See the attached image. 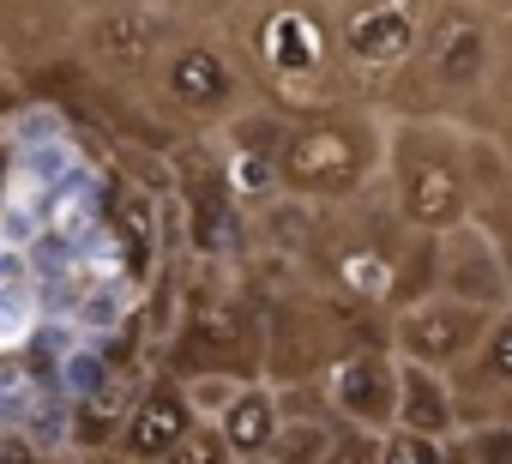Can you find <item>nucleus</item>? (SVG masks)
Masks as SVG:
<instances>
[{"label": "nucleus", "mask_w": 512, "mask_h": 464, "mask_svg": "<svg viewBox=\"0 0 512 464\" xmlns=\"http://www.w3.org/2000/svg\"><path fill=\"white\" fill-rule=\"evenodd\" d=\"M386 169H392V199L404 229L446 236L476 211L470 187V133L440 127V121H398L386 133Z\"/></svg>", "instance_id": "1"}, {"label": "nucleus", "mask_w": 512, "mask_h": 464, "mask_svg": "<svg viewBox=\"0 0 512 464\" xmlns=\"http://www.w3.org/2000/svg\"><path fill=\"white\" fill-rule=\"evenodd\" d=\"M386 163V145L368 121L356 115H320L290 133L278 157V181L290 193H350L368 181V169Z\"/></svg>", "instance_id": "2"}, {"label": "nucleus", "mask_w": 512, "mask_h": 464, "mask_svg": "<svg viewBox=\"0 0 512 464\" xmlns=\"http://www.w3.org/2000/svg\"><path fill=\"white\" fill-rule=\"evenodd\" d=\"M488 326H494L488 308H470V302L434 290V296H422V302L392 314V356L440 368V374H458L476 356V344L488 338Z\"/></svg>", "instance_id": "3"}, {"label": "nucleus", "mask_w": 512, "mask_h": 464, "mask_svg": "<svg viewBox=\"0 0 512 464\" xmlns=\"http://www.w3.org/2000/svg\"><path fill=\"white\" fill-rule=\"evenodd\" d=\"M434 290L470 302V308H488V314H506L512 308V278H506V254L500 242L476 217H464L458 229L440 236V260H434Z\"/></svg>", "instance_id": "4"}, {"label": "nucleus", "mask_w": 512, "mask_h": 464, "mask_svg": "<svg viewBox=\"0 0 512 464\" xmlns=\"http://www.w3.org/2000/svg\"><path fill=\"white\" fill-rule=\"evenodd\" d=\"M326 410L344 428H368V434H392L398 428V356L392 350H350L332 362L326 374Z\"/></svg>", "instance_id": "5"}, {"label": "nucleus", "mask_w": 512, "mask_h": 464, "mask_svg": "<svg viewBox=\"0 0 512 464\" xmlns=\"http://www.w3.org/2000/svg\"><path fill=\"white\" fill-rule=\"evenodd\" d=\"M428 25L434 19H428L422 0H350L344 25H338V43L362 67H398V61H410L422 49Z\"/></svg>", "instance_id": "6"}, {"label": "nucleus", "mask_w": 512, "mask_h": 464, "mask_svg": "<svg viewBox=\"0 0 512 464\" xmlns=\"http://www.w3.org/2000/svg\"><path fill=\"white\" fill-rule=\"evenodd\" d=\"M452 392H458V428L500 422V410L512 404V308L494 314V326L476 344V356L452 374Z\"/></svg>", "instance_id": "7"}, {"label": "nucleus", "mask_w": 512, "mask_h": 464, "mask_svg": "<svg viewBox=\"0 0 512 464\" xmlns=\"http://www.w3.org/2000/svg\"><path fill=\"white\" fill-rule=\"evenodd\" d=\"M163 85H169V97H175L181 109H193V115H217V109L241 91L229 55H223L211 37H187V43H175L169 61H163Z\"/></svg>", "instance_id": "8"}, {"label": "nucleus", "mask_w": 512, "mask_h": 464, "mask_svg": "<svg viewBox=\"0 0 512 464\" xmlns=\"http://www.w3.org/2000/svg\"><path fill=\"white\" fill-rule=\"evenodd\" d=\"M416 55L434 67V79H440L446 91H470V85L482 79V67H488V25H482L470 7H446V13L428 25V37H422Z\"/></svg>", "instance_id": "9"}, {"label": "nucleus", "mask_w": 512, "mask_h": 464, "mask_svg": "<svg viewBox=\"0 0 512 464\" xmlns=\"http://www.w3.org/2000/svg\"><path fill=\"white\" fill-rule=\"evenodd\" d=\"M193 422H199V416H193V404H187L181 380H151V386H145V398L133 404L127 428H121V452H127V458H139V464H157L169 446H181V440H187V428H193Z\"/></svg>", "instance_id": "10"}, {"label": "nucleus", "mask_w": 512, "mask_h": 464, "mask_svg": "<svg viewBox=\"0 0 512 464\" xmlns=\"http://www.w3.org/2000/svg\"><path fill=\"white\" fill-rule=\"evenodd\" d=\"M398 428L428 434V440H452V434H458V392H452V374L398 356Z\"/></svg>", "instance_id": "11"}, {"label": "nucleus", "mask_w": 512, "mask_h": 464, "mask_svg": "<svg viewBox=\"0 0 512 464\" xmlns=\"http://www.w3.org/2000/svg\"><path fill=\"white\" fill-rule=\"evenodd\" d=\"M260 55L278 73H314L326 55V25L308 0H278V7L260 19Z\"/></svg>", "instance_id": "12"}, {"label": "nucleus", "mask_w": 512, "mask_h": 464, "mask_svg": "<svg viewBox=\"0 0 512 464\" xmlns=\"http://www.w3.org/2000/svg\"><path fill=\"white\" fill-rule=\"evenodd\" d=\"M217 428H223V440L235 446V458H266L272 452V440H278V428H284V392L266 380H247L241 392H235V404L217 416Z\"/></svg>", "instance_id": "13"}, {"label": "nucleus", "mask_w": 512, "mask_h": 464, "mask_svg": "<svg viewBox=\"0 0 512 464\" xmlns=\"http://www.w3.org/2000/svg\"><path fill=\"white\" fill-rule=\"evenodd\" d=\"M151 49H157V19L139 7V0H115V7H97L91 13V55L103 67L133 73Z\"/></svg>", "instance_id": "14"}, {"label": "nucleus", "mask_w": 512, "mask_h": 464, "mask_svg": "<svg viewBox=\"0 0 512 464\" xmlns=\"http://www.w3.org/2000/svg\"><path fill=\"white\" fill-rule=\"evenodd\" d=\"M43 332V302H37V284L25 278V266L13 260V248L0 242V362L7 356H25Z\"/></svg>", "instance_id": "15"}, {"label": "nucleus", "mask_w": 512, "mask_h": 464, "mask_svg": "<svg viewBox=\"0 0 512 464\" xmlns=\"http://www.w3.org/2000/svg\"><path fill=\"white\" fill-rule=\"evenodd\" d=\"M145 386H151V380H145ZM145 386L121 368L97 398L73 404V440H79L85 452H109V446H121V428H127V416H133V404L145 398Z\"/></svg>", "instance_id": "16"}, {"label": "nucleus", "mask_w": 512, "mask_h": 464, "mask_svg": "<svg viewBox=\"0 0 512 464\" xmlns=\"http://www.w3.org/2000/svg\"><path fill=\"white\" fill-rule=\"evenodd\" d=\"M133 278L127 272H109V278H97V284H85L79 296H73V332L79 338H91V344H103L109 332H121V320H127V308H133Z\"/></svg>", "instance_id": "17"}, {"label": "nucleus", "mask_w": 512, "mask_h": 464, "mask_svg": "<svg viewBox=\"0 0 512 464\" xmlns=\"http://www.w3.org/2000/svg\"><path fill=\"white\" fill-rule=\"evenodd\" d=\"M79 145L73 139H37V145H19V163H13V193H55L67 175H79Z\"/></svg>", "instance_id": "18"}, {"label": "nucleus", "mask_w": 512, "mask_h": 464, "mask_svg": "<svg viewBox=\"0 0 512 464\" xmlns=\"http://www.w3.org/2000/svg\"><path fill=\"white\" fill-rule=\"evenodd\" d=\"M338 434H344L338 416H284V428H278V440H272L266 458H278V464H326V452L338 446Z\"/></svg>", "instance_id": "19"}, {"label": "nucleus", "mask_w": 512, "mask_h": 464, "mask_svg": "<svg viewBox=\"0 0 512 464\" xmlns=\"http://www.w3.org/2000/svg\"><path fill=\"white\" fill-rule=\"evenodd\" d=\"M247 380H235V374H223V368H205V374H193V380H181V392H187V404H193V416L199 422H217L229 404H235V392H241Z\"/></svg>", "instance_id": "20"}, {"label": "nucleus", "mask_w": 512, "mask_h": 464, "mask_svg": "<svg viewBox=\"0 0 512 464\" xmlns=\"http://www.w3.org/2000/svg\"><path fill=\"white\" fill-rule=\"evenodd\" d=\"M157 464H241V458H235V446L223 440V428H217V422H193V428H187V440H181V446H169Z\"/></svg>", "instance_id": "21"}, {"label": "nucleus", "mask_w": 512, "mask_h": 464, "mask_svg": "<svg viewBox=\"0 0 512 464\" xmlns=\"http://www.w3.org/2000/svg\"><path fill=\"white\" fill-rule=\"evenodd\" d=\"M470 464H512V422H482V428H458L452 440Z\"/></svg>", "instance_id": "22"}, {"label": "nucleus", "mask_w": 512, "mask_h": 464, "mask_svg": "<svg viewBox=\"0 0 512 464\" xmlns=\"http://www.w3.org/2000/svg\"><path fill=\"white\" fill-rule=\"evenodd\" d=\"M386 464H446V440L392 428V434H386Z\"/></svg>", "instance_id": "23"}, {"label": "nucleus", "mask_w": 512, "mask_h": 464, "mask_svg": "<svg viewBox=\"0 0 512 464\" xmlns=\"http://www.w3.org/2000/svg\"><path fill=\"white\" fill-rule=\"evenodd\" d=\"M326 464H386V434L344 428V434H338V446L326 452Z\"/></svg>", "instance_id": "24"}, {"label": "nucleus", "mask_w": 512, "mask_h": 464, "mask_svg": "<svg viewBox=\"0 0 512 464\" xmlns=\"http://www.w3.org/2000/svg\"><path fill=\"white\" fill-rule=\"evenodd\" d=\"M470 217L488 229L494 242H500V254H506V278H512V193H494V199H482Z\"/></svg>", "instance_id": "25"}, {"label": "nucleus", "mask_w": 512, "mask_h": 464, "mask_svg": "<svg viewBox=\"0 0 512 464\" xmlns=\"http://www.w3.org/2000/svg\"><path fill=\"white\" fill-rule=\"evenodd\" d=\"M37 139H67V127H61L55 109H31V115H19V139H13V145H37Z\"/></svg>", "instance_id": "26"}, {"label": "nucleus", "mask_w": 512, "mask_h": 464, "mask_svg": "<svg viewBox=\"0 0 512 464\" xmlns=\"http://www.w3.org/2000/svg\"><path fill=\"white\" fill-rule=\"evenodd\" d=\"M85 464H139V458H127L121 446H109V452H85Z\"/></svg>", "instance_id": "27"}, {"label": "nucleus", "mask_w": 512, "mask_h": 464, "mask_svg": "<svg viewBox=\"0 0 512 464\" xmlns=\"http://www.w3.org/2000/svg\"><path fill=\"white\" fill-rule=\"evenodd\" d=\"M446 464H470V458H464V452H458V446L446 440Z\"/></svg>", "instance_id": "28"}, {"label": "nucleus", "mask_w": 512, "mask_h": 464, "mask_svg": "<svg viewBox=\"0 0 512 464\" xmlns=\"http://www.w3.org/2000/svg\"><path fill=\"white\" fill-rule=\"evenodd\" d=\"M79 7H85V13H97V7H115V0H79Z\"/></svg>", "instance_id": "29"}, {"label": "nucleus", "mask_w": 512, "mask_h": 464, "mask_svg": "<svg viewBox=\"0 0 512 464\" xmlns=\"http://www.w3.org/2000/svg\"><path fill=\"white\" fill-rule=\"evenodd\" d=\"M500 151H506V163H512V127H506V133H500Z\"/></svg>", "instance_id": "30"}, {"label": "nucleus", "mask_w": 512, "mask_h": 464, "mask_svg": "<svg viewBox=\"0 0 512 464\" xmlns=\"http://www.w3.org/2000/svg\"><path fill=\"white\" fill-rule=\"evenodd\" d=\"M241 464H278V458H241Z\"/></svg>", "instance_id": "31"}, {"label": "nucleus", "mask_w": 512, "mask_h": 464, "mask_svg": "<svg viewBox=\"0 0 512 464\" xmlns=\"http://www.w3.org/2000/svg\"><path fill=\"white\" fill-rule=\"evenodd\" d=\"M506 85H512V67H506Z\"/></svg>", "instance_id": "32"}, {"label": "nucleus", "mask_w": 512, "mask_h": 464, "mask_svg": "<svg viewBox=\"0 0 512 464\" xmlns=\"http://www.w3.org/2000/svg\"><path fill=\"white\" fill-rule=\"evenodd\" d=\"M494 7H506V0H494Z\"/></svg>", "instance_id": "33"}, {"label": "nucleus", "mask_w": 512, "mask_h": 464, "mask_svg": "<svg viewBox=\"0 0 512 464\" xmlns=\"http://www.w3.org/2000/svg\"><path fill=\"white\" fill-rule=\"evenodd\" d=\"M344 7H350V0H344Z\"/></svg>", "instance_id": "34"}]
</instances>
